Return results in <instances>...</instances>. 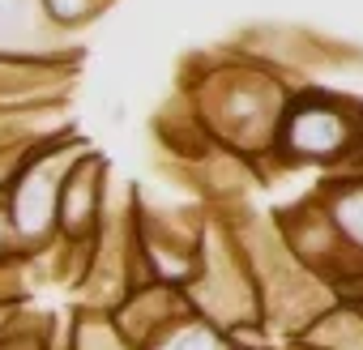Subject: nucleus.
Returning a JSON list of instances; mask_svg holds the SVG:
<instances>
[{
	"label": "nucleus",
	"instance_id": "obj_8",
	"mask_svg": "<svg viewBox=\"0 0 363 350\" xmlns=\"http://www.w3.org/2000/svg\"><path fill=\"white\" fill-rule=\"evenodd\" d=\"M145 350H235L231 341H227V333L223 329H214L210 320H201V316H193V312H184L179 320H171Z\"/></svg>",
	"mask_w": 363,
	"mask_h": 350
},
{
	"label": "nucleus",
	"instance_id": "obj_5",
	"mask_svg": "<svg viewBox=\"0 0 363 350\" xmlns=\"http://www.w3.org/2000/svg\"><path fill=\"white\" fill-rule=\"evenodd\" d=\"M111 193V162L107 154H99L94 145L65 171L60 180V197H56V239L90 248L99 222H103V205Z\"/></svg>",
	"mask_w": 363,
	"mask_h": 350
},
{
	"label": "nucleus",
	"instance_id": "obj_7",
	"mask_svg": "<svg viewBox=\"0 0 363 350\" xmlns=\"http://www.w3.org/2000/svg\"><path fill=\"white\" fill-rule=\"evenodd\" d=\"M69 324L73 320L56 324V316H35L18 307L9 329L0 333V350H69Z\"/></svg>",
	"mask_w": 363,
	"mask_h": 350
},
{
	"label": "nucleus",
	"instance_id": "obj_2",
	"mask_svg": "<svg viewBox=\"0 0 363 350\" xmlns=\"http://www.w3.org/2000/svg\"><path fill=\"white\" fill-rule=\"evenodd\" d=\"M86 149H90V141H82L73 128H65V132H52V137L35 141L26 149V158L18 162V171H13L5 197H0V205H5L9 227L18 231L22 261L56 239V197H60V180H65V171Z\"/></svg>",
	"mask_w": 363,
	"mask_h": 350
},
{
	"label": "nucleus",
	"instance_id": "obj_4",
	"mask_svg": "<svg viewBox=\"0 0 363 350\" xmlns=\"http://www.w3.org/2000/svg\"><path fill=\"white\" fill-rule=\"evenodd\" d=\"M346 98H333L325 90H308L286 98L274 149L286 162H346L363 145V115Z\"/></svg>",
	"mask_w": 363,
	"mask_h": 350
},
{
	"label": "nucleus",
	"instance_id": "obj_10",
	"mask_svg": "<svg viewBox=\"0 0 363 350\" xmlns=\"http://www.w3.org/2000/svg\"><path fill=\"white\" fill-rule=\"evenodd\" d=\"M69 350H128V346L120 341V333L111 329L107 316L77 312V320L69 324Z\"/></svg>",
	"mask_w": 363,
	"mask_h": 350
},
{
	"label": "nucleus",
	"instance_id": "obj_1",
	"mask_svg": "<svg viewBox=\"0 0 363 350\" xmlns=\"http://www.w3.org/2000/svg\"><path fill=\"white\" fill-rule=\"evenodd\" d=\"M189 111L214 141L235 158H261L274 149V132L286 107V94L274 77L257 69H214L201 81L184 86Z\"/></svg>",
	"mask_w": 363,
	"mask_h": 350
},
{
	"label": "nucleus",
	"instance_id": "obj_11",
	"mask_svg": "<svg viewBox=\"0 0 363 350\" xmlns=\"http://www.w3.org/2000/svg\"><path fill=\"white\" fill-rule=\"evenodd\" d=\"M103 5H111V0H103Z\"/></svg>",
	"mask_w": 363,
	"mask_h": 350
},
{
	"label": "nucleus",
	"instance_id": "obj_9",
	"mask_svg": "<svg viewBox=\"0 0 363 350\" xmlns=\"http://www.w3.org/2000/svg\"><path fill=\"white\" fill-rule=\"evenodd\" d=\"M35 5H39L43 22H48L56 35H73V30L90 26V22L107 9L103 0H35Z\"/></svg>",
	"mask_w": 363,
	"mask_h": 350
},
{
	"label": "nucleus",
	"instance_id": "obj_6",
	"mask_svg": "<svg viewBox=\"0 0 363 350\" xmlns=\"http://www.w3.org/2000/svg\"><path fill=\"white\" fill-rule=\"evenodd\" d=\"M184 312H189L184 290L162 286V282H141V286H133V290L107 312V320H111V329L120 333V341H124L128 350H145L171 320H179Z\"/></svg>",
	"mask_w": 363,
	"mask_h": 350
},
{
	"label": "nucleus",
	"instance_id": "obj_3",
	"mask_svg": "<svg viewBox=\"0 0 363 350\" xmlns=\"http://www.w3.org/2000/svg\"><path fill=\"white\" fill-rule=\"evenodd\" d=\"M184 303L193 316L210 320L214 329H240V324H261V299L252 269L244 261V248L227 222H206L201 227V252L197 269L184 282Z\"/></svg>",
	"mask_w": 363,
	"mask_h": 350
}]
</instances>
